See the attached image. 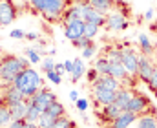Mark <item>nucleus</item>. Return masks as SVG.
I'll list each match as a JSON object with an SVG mask.
<instances>
[{
    "mask_svg": "<svg viewBox=\"0 0 157 128\" xmlns=\"http://www.w3.org/2000/svg\"><path fill=\"white\" fill-rule=\"evenodd\" d=\"M17 18V6L13 0H0V26H9Z\"/></svg>",
    "mask_w": 157,
    "mask_h": 128,
    "instance_id": "nucleus-10",
    "label": "nucleus"
},
{
    "mask_svg": "<svg viewBox=\"0 0 157 128\" xmlns=\"http://www.w3.org/2000/svg\"><path fill=\"white\" fill-rule=\"evenodd\" d=\"M71 44H73L77 49H84V48L91 46V44H93V41H91V39H88V37H80V39H77V41H73Z\"/></svg>",
    "mask_w": 157,
    "mask_h": 128,
    "instance_id": "nucleus-34",
    "label": "nucleus"
},
{
    "mask_svg": "<svg viewBox=\"0 0 157 128\" xmlns=\"http://www.w3.org/2000/svg\"><path fill=\"white\" fill-rule=\"evenodd\" d=\"M55 117H51L48 112H44L42 115L39 117V121H37V125H39V128H51L53 125H55Z\"/></svg>",
    "mask_w": 157,
    "mask_h": 128,
    "instance_id": "nucleus-29",
    "label": "nucleus"
},
{
    "mask_svg": "<svg viewBox=\"0 0 157 128\" xmlns=\"http://www.w3.org/2000/svg\"><path fill=\"white\" fill-rule=\"evenodd\" d=\"M70 99H71L73 103H77L78 99H80V97H78V91H77V90H71V91H70Z\"/></svg>",
    "mask_w": 157,
    "mask_h": 128,
    "instance_id": "nucleus-45",
    "label": "nucleus"
},
{
    "mask_svg": "<svg viewBox=\"0 0 157 128\" xmlns=\"http://www.w3.org/2000/svg\"><path fill=\"white\" fill-rule=\"evenodd\" d=\"M84 26H86L84 20H77V22H73V24H68V26L64 28L66 39H68L70 42H73V41H77L80 37H84Z\"/></svg>",
    "mask_w": 157,
    "mask_h": 128,
    "instance_id": "nucleus-15",
    "label": "nucleus"
},
{
    "mask_svg": "<svg viewBox=\"0 0 157 128\" xmlns=\"http://www.w3.org/2000/svg\"><path fill=\"white\" fill-rule=\"evenodd\" d=\"M13 84L24 93L26 99H29V97H33L39 91L40 88H44V81H42V77L39 75V72L29 66L28 70H24L22 73H18V77L15 79Z\"/></svg>",
    "mask_w": 157,
    "mask_h": 128,
    "instance_id": "nucleus-2",
    "label": "nucleus"
},
{
    "mask_svg": "<svg viewBox=\"0 0 157 128\" xmlns=\"http://www.w3.org/2000/svg\"><path fill=\"white\" fill-rule=\"evenodd\" d=\"M133 126L135 128H157V114L154 110H150V112L139 115Z\"/></svg>",
    "mask_w": 157,
    "mask_h": 128,
    "instance_id": "nucleus-19",
    "label": "nucleus"
},
{
    "mask_svg": "<svg viewBox=\"0 0 157 128\" xmlns=\"http://www.w3.org/2000/svg\"><path fill=\"white\" fill-rule=\"evenodd\" d=\"M66 0H48V6L44 9V18L49 22H59L66 11Z\"/></svg>",
    "mask_w": 157,
    "mask_h": 128,
    "instance_id": "nucleus-5",
    "label": "nucleus"
},
{
    "mask_svg": "<svg viewBox=\"0 0 157 128\" xmlns=\"http://www.w3.org/2000/svg\"><path fill=\"white\" fill-rule=\"evenodd\" d=\"M148 86H150L152 91H157V66H155V70H154V73H152V79H150Z\"/></svg>",
    "mask_w": 157,
    "mask_h": 128,
    "instance_id": "nucleus-41",
    "label": "nucleus"
},
{
    "mask_svg": "<svg viewBox=\"0 0 157 128\" xmlns=\"http://www.w3.org/2000/svg\"><path fill=\"white\" fill-rule=\"evenodd\" d=\"M55 60L51 59V57H46V59H42V62H40V68H42V72L44 73H48V72H53L55 70Z\"/></svg>",
    "mask_w": 157,
    "mask_h": 128,
    "instance_id": "nucleus-33",
    "label": "nucleus"
},
{
    "mask_svg": "<svg viewBox=\"0 0 157 128\" xmlns=\"http://www.w3.org/2000/svg\"><path fill=\"white\" fill-rule=\"evenodd\" d=\"M55 72H57V73H60V75H62V73H64V72H66V68H64V62H60V64H55Z\"/></svg>",
    "mask_w": 157,
    "mask_h": 128,
    "instance_id": "nucleus-46",
    "label": "nucleus"
},
{
    "mask_svg": "<svg viewBox=\"0 0 157 128\" xmlns=\"http://www.w3.org/2000/svg\"><path fill=\"white\" fill-rule=\"evenodd\" d=\"M46 112L51 115V117H55V119H59V117H64L66 115V108L59 103V101H55V103H51L48 108H46Z\"/></svg>",
    "mask_w": 157,
    "mask_h": 128,
    "instance_id": "nucleus-25",
    "label": "nucleus"
},
{
    "mask_svg": "<svg viewBox=\"0 0 157 128\" xmlns=\"http://www.w3.org/2000/svg\"><path fill=\"white\" fill-rule=\"evenodd\" d=\"M26 59L31 64H40L42 62V55L39 53V49H35V48H28L26 49Z\"/></svg>",
    "mask_w": 157,
    "mask_h": 128,
    "instance_id": "nucleus-30",
    "label": "nucleus"
},
{
    "mask_svg": "<svg viewBox=\"0 0 157 128\" xmlns=\"http://www.w3.org/2000/svg\"><path fill=\"white\" fill-rule=\"evenodd\" d=\"M144 18H146V20H152V18H154V9H152V7L144 13Z\"/></svg>",
    "mask_w": 157,
    "mask_h": 128,
    "instance_id": "nucleus-47",
    "label": "nucleus"
},
{
    "mask_svg": "<svg viewBox=\"0 0 157 128\" xmlns=\"http://www.w3.org/2000/svg\"><path fill=\"white\" fill-rule=\"evenodd\" d=\"M88 4H90L93 9H97L99 13L108 15V13L112 11V7L115 6V0H88Z\"/></svg>",
    "mask_w": 157,
    "mask_h": 128,
    "instance_id": "nucleus-21",
    "label": "nucleus"
},
{
    "mask_svg": "<svg viewBox=\"0 0 157 128\" xmlns=\"http://www.w3.org/2000/svg\"><path fill=\"white\" fill-rule=\"evenodd\" d=\"M51 128H77V125H75L71 119H68V117L64 115V117H59Z\"/></svg>",
    "mask_w": 157,
    "mask_h": 128,
    "instance_id": "nucleus-32",
    "label": "nucleus"
},
{
    "mask_svg": "<svg viewBox=\"0 0 157 128\" xmlns=\"http://www.w3.org/2000/svg\"><path fill=\"white\" fill-rule=\"evenodd\" d=\"M155 97H157V91H155Z\"/></svg>",
    "mask_w": 157,
    "mask_h": 128,
    "instance_id": "nucleus-52",
    "label": "nucleus"
},
{
    "mask_svg": "<svg viewBox=\"0 0 157 128\" xmlns=\"http://www.w3.org/2000/svg\"><path fill=\"white\" fill-rule=\"evenodd\" d=\"M24 123H26V121H11L7 128H22L24 126Z\"/></svg>",
    "mask_w": 157,
    "mask_h": 128,
    "instance_id": "nucleus-44",
    "label": "nucleus"
},
{
    "mask_svg": "<svg viewBox=\"0 0 157 128\" xmlns=\"http://www.w3.org/2000/svg\"><path fill=\"white\" fill-rule=\"evenodd\" d=\"M122 112H124V110L119 106L117 103H113V104L101 106V112H99L97 115H99V119H101V121H104V123H112V121H113L115 117H119Z\"/></svg>",
    "mask_w": 157,
    "mask_h": 128,
    "instance_id": "nucleus-13",
    "label": "nucleus"
},
{
    "mask_svg": "<svg viewBox=\"0 0 157 128\" xmlns=\"http://www.w3.org/2000/svg\"><path fill=\"white\" fill-rule=\"evenodd\" d=\"M28 103H29V110H28V117H26V121H28V123H37V121H39V117L46 112V110H44V108H40L37 103H33V99H31V97L28 99Z\"/></svg>",
    "mask_w": 157,
    "mask_h": 128,
    "instance_id": "nucleus-23",
    "label": "nucleus"
},
{
    "mask_svg": "<svg viewBox=\"0 0 157 128\" xmlns=\"http://www.w3.org/2000/svg\"><path fill=\"white\" fill-rule=\"evenodd\" d=\"M154 70H155V64H154V60L150 59V57H146V55H139V68H137V81H141V83H150V79H152V73H154Z\"/></svg>",
    "mask_w": 157,
    "mask_h": 128,
    "instance_id": "nucleus-7",
    "label": "nucleus"
},
{
    "mask_svg": "<svg viewBox=\"0 0 157 128\" xmlns=\"http://www.w3.org/2000/svg\"><path fill=\"white\" fill-rule=\"evenodd\" d=\"M128 26H130V22H128L126 15H122L119 11L106 15V28L110 31H124V29H128Z\"/></svg>",
    "mask_w": 157,
    "mask_h": 128,
    "instance_id": "nucleus-9",
    "label": "nucleus"
},
{
    "mask_svg": "<svg viewBox=\"0 0 157 128\" xmlns=\"http://www.w3.org/2000/svg\"><path fill=\"white\" fill-rule=\"evenodd\" d=\"M135 121H137V115L124 110L119 117H115V119L110 123V128H130V126L135 125Z\"/></svg>",
    "mask_w": 157,
    "mask_h": 128,
    "instance_id": "nucleus-16",
    "label": "nucleus"
},
{
    "mask_svg": "<svg viewBox=\"0 0 157 128\" xmlns=\"http://www.w3.org/2000/svg\"><path fill=\"white\" fill-rule=\"evenodd\" d=\"M110 62H121V48H106V55H104Z\"/></svg>",
    "mask_w": 157,
    "mask_h": 128,
    "instance_id": "nucleus-31",
    "label": "nucleus"
},
{
    "mask_svg": "<svg viewBox=\"0 0 157 128\" xmlns=\"http://www.w3.org/2000/svg\"><path fill=\"white\" fill-rule=\"evenodd\" d=\"M80 2H88V0H80Z\"/></svg>",
    "mask_w": 157,
    "mask_h": 128,
    "instance_id": "nucleus-51",
    "label": "nucleus"
},
{
    "mask_svg": "<svg viewBox=\"0 0 157 128\" xmlns=\"http://www.w3.org/2000/svg\"><path fill=\"white\" fill-rule=\"evenodd\" d=\"M93 68L99 72V75H110V60H108L104 55H102V57H99V59L95 60Z\"/></svg>",
    "mask_w": 157,
    "mask_h": 128,
    "instance_id": "nucleus-26",
    "label": "nucleus"
},
{
    "mask_svg": "<svg viewBox=\"0 0 157 128\" xmlns=\"http://www.w3.org/2000/svg\"><path fill=\"white\" fill-rule=\"evenodd\" d=\"M26 41H31V42L39 41V33H35V31H31V33H26Z\"/></svg>",
    "mask_w": 157,
    "mask_h": 128,
    "instance_id": "nucleus-42",
    "label": "nucleus"
},
{
    "mask_svg": "<svg viewBox=\"0 0 157 128\" xmlns=\"http://www.w3.org/2000/svg\"><path fill=\"white\" fill-rule=\"evenodd\" d=\"M55 53H57V49H49V51H48V55H49V57H53Z\"/></svg>",
    "mask_w": 157,
    "mask_h": 128,
    "instance_id": "nucleus-49",
    "label": "nucleus"
},
{
    "mask_svg": "<svg viewBox=\"0 0 157 128\" xmlns=\"http://www.w3.org/2000/svg\"><path fill=\"white\" fill-rule=\"evenodd\" d=\"M0 64H2V84L0 86H11L15 83V79L18 77V73H22L24 70H28L31 62L28 59H24V57L2 55Z\"/></svg>",
    "mask_w": 157,
    "mask_h": 128,
    "instance_id": "nucleus-1",
    "label": "nucleus"
},
{
    "mask_svg": "<svg viewBox=\"0 0 157 128\" xmlns=\"http://www.w3.org/2000/svg\"><path fill=\"white\" fill-rule=\"evenodd\" d=\"M11 121H13V115H11L9 106L0 103V128H7Z\"/></svg>",
    "mask_w": 157,
    "mask_h": 128,
    "instance_id": "nucleus-24",
    "label": "nucleus"
},
{
    "mask_svg": "<svg viewBox=\"0 0 157 128\" xmlns=\"http://www.w3.org/2000/svg\"><path fill=\"white\" fill-rule=\"evenodd\" d=\"M9 110H11L13 121H26L28 110H29V103H28V99H24V101H20V103H17V104H11Z\"/></svg>",
    "mask_w": 157,
    "mask_h": 128,
    "instance_id": "nucleus-18",
    "label": "nucleus"
},
{
    "mask_svg": "<svg viewBox=\"0 0 157 128\" xmlns=\"http://www.w3.org/2000/svg\"><path fill=\"white\" fill-rule=\"evenodd\" d=\"M93 88H102V90H110V91H119L122 88V83L112 77V75H99V79L93 83Z\"/></svg>",
    "mask_w": 157,
    "mask_h": 128,
    "instance_id": "nucleus-12",
    "label": "nucleus"
},
{
    "mask_svg": "<svg viewBox=\"0 0 157 128\" xmlns=\"http://www.w3.org/2000/svg\"><path fill=\"white\" fill-rule=\"evenodd\" d=\"M29 4H31V7H33L35 11L44 13V9H46V6H48V0H29Z\"/></svg>",
    "mask_w": 157,
    "mask_h": 128,
    "instance_id": "nucleus-35",
    "label": "nucleus"
},
{
    "mask_svg": "<svg viewBox=\"0 0 157 128\" xmlns=\"http://www.w3.org/2000/svg\"><path fill=\"white\" fill-rule=\"evenodd\" d=\"M86 79H88V83H90V84H93V83L99 79V72H97L95 68H90V70L86 72Z\"/></svg>",
    "mask_w": 157,
    "mask_h": 128,
    "instance_id": "nucleus-37",
    "label": "nucleus"
},
{
    "mask_svg": "<svg viewBox=\"0 0 157 128\" xmlns=\"http://www.w3.org/2000/svg\"><path fill=\"white\" fill-rule=\"evenodd\" d=\"M0 84H2V64H0Z\"/></svg>",
    "mask_w": 157,
    "mask_h": 128,
    "instance_id": "nucleus-50",
    "label": "nucleus"
},
{
    "mask_svg": "<svg viewBox=\"0 0 157 128\" xmlns=\"http://www.w3.org/2000/svg\"><path fill=\"white\" fill-rule=\"evenodd\" d=\"M60 20L64 22V28H66L68 24H73V22L80 20V2H77V4H70V6L66 7V11H64V15H62Z\"/></svg>",
    "mask_w": 157,
    "mask_h": 128,
    "instance_id": "nucleus-17",
    "label": "nucleus"
},
{
    "mask_svg": "<svg viewBox=\"0 0 157 128\" xmlns=\"http://www.w3.org/2000/svg\"><path fill=\"white\" fill-rule=\"evenodd\" d=\"M46 77H48L53 84H60V81H62V75H60V73H57L55 70H53V72H48V73H46Z\"/></svg>",
    "mask_w": 157,
    "mask_h": 128,
    "instance_id": "nucleus-38",
    "label": "nucleus"
},
{
    "mask_svg": "<svg viewBox=\"0 0 157 128\" xmlns=\"http://www.w3.org/2000/svg\"><path fill=\"white\" fill-rule=\"evenodd\" d=\"M137 42H139V48H141V53L143 55H146V57H152L154 55V44H152L150 37L146 33H139Z\"/></svg>",
    "mask_w": 157,
    "mask_h": 128,
    "instance_id": "nucleus-22",
    "label": "nucleus"
},
{
    "mask_svg": "<svg viewBox=\"0 0 157 128\" xmlns=\"http://www.w3.org/2000/svg\"><path fill=\"white\" fill-rule=\"evenodd\" d=\"M95 53H97V46H95V44H91V46H88V48H84V49H82V59H91Z\"/></svg>",
    "mask_w": 157,
    "mask_h": 128,
    "instance_id": "nucleus-36",
    "label": "nucleus"
},
{
    "mask_svg": "<svg viewBox=\"0 0 157 128\" xmlns=\"http://www.w3.org/2000/svg\"><path fill=\"white\" fill-rule=\"evenodd\" d=\"M133 93H135V91H133L130 86H122V88L117 91V101H115V103H117L122 110H126V106H128V103L132 101Z\"/></svg>",
    "mask_w": 157,
    "mask_h": 128,
    "instance_id": "nucleus-20",
    "label": "nucleus"
},
{
    "mask_svg": "<svg viewBox=\"0 0 157 128\" xmlns=\"http://www.w3.org/2000/svg\"><path fill=\"white\" fill-rule=\"evenodd\" d=\"M22 128H39V125H37V123H28V121H26Z\"/></svg>",
    "mask_w": 157,
    "mask_h": 128,
    "instance_id": "nucleus-48",
    "label": "nucleus"
},
{
    "mask_svg": "<svg viewBox=\"0 0 157 128\" xmlns=\"http://www.w3.org/2000/svg\"><path fill=\"white\" fill-rule=\"evenodd\" d=\"M91 97H93L95 104L106 106V104H113L117 101V91H110V90H102V88H93L91 86Z\"/></svg>",
    "mask_w": 157,
    "mask_h": 128,
    "instance_id": "nucleus-11",
    "label": "nucleus"
},
{
    "mask_svg": "<svg viewBox=\"0 0 157 128\" xmlns=\"http://www.w3.org/2000/svg\"><path fill=\"white\" fill-rule=\"evenodd\" d=\"M73 66H75V62H73V60H66V62H64V68H66V72H68V73H71V72H73Z\"/></svg>",
    "mask_w": 157,
    "mask_h": 128,
    "instance_id": "nucleus-43",
    "label": "nucleus"
},
{
    "mask_svg": "<svg viewBox=\"0 0 157 128\" xmlns=\"http://www.w3.org/2000/svg\"><path fill=\"white\" fill-rule=\"evenodd\" d=\"M121 62L124 64L126 72L130 77L137 79V68H139V55L135 53V49H132L130 46L121 48Z\"/></svg>",
    "mask_w": 157,
    "mask_h": 128,
    "instance_id": "nucleus-3",
    "label": "nucleus"
},
{
    "mask_svg": "<svg viewBox=\"0 0 157 128\" xmlns=\"http://www.w3.org/2000/svg\"><path fill=\"white\" fill-rule=\"evenodd\" d=\"M73 62H75V66H73V72H71V81L77 83L78 79L86 73V66L82 64V59H75Z\"/></svg>",
    "mask_w": 157,
    "mask_h": 128,
    "instance_id": "nucleus-27",
    "label": "nucleus"
},
{
    "mask_svg": "<svg viewBox=\"0 0 157 128\" xmlns=\"http://www.w3.org/2000/svg\"><path fill=\"white\" fill-rule=\"evenodd\" d=\"M80 20L84 22H93L97 26H106V15L99 13L97 9H93L88 2H80Z\"/></svg>",
    "mask_w": 157,
    "mask_h": 128,
    "instance_id": "nucleus-6",
    "label": "nucleus"
},
{
    "mask_svg": "<svg viewBox=\"0 0 157 128\" xmlns=\"http://www.w3.org/2000/svg\"><path fill=\"white\" fill-rule=\"evenodd\" d=\"M31 99H33V103H37L40 108H44V110H46L51 103H55V101H57L55 93H53L51 90H48V88H40L39 91L31 97Z\"/></svg>",
    "mask_w": 157,
    "mask_h": 128,
    "instance_id": "nucleus-14",
    "label": "nucleus"
},
{
    "mask_svg": "<svg viewBox=\"0 0 157 128\" xmlns=\"http://www.w3.org/2000/svg\"><path fill=\"white\" fill-rule=\"evenodd\" d=\"M9 37L20 41V39H26V33H24L22 29H11V31H9Z\"/></svg>",
    "mask_w": 157,
    "mask_h": 128,
    "instance_id": "nucleus-40",
    "label": "nucleus"
},
{
    "mask_svg": "<svg viewBox=\"0 0 157 128\" xmlns=\"http://www.w3.org/2000/svg\"><path fill=\"white\" fill-rule=\"evenodd\" d=\"M150 110H152L150 99H148L144 93H139V91L133 93L132 101H130L128 106H126V112H132V114H135L137 117L143 115V114H146V112H150Z\"/></svg>",
    "mask_w": 157,
    "mask_h": 128,
    "instance_id": "nucleus-4",
    "label": "nucleus"
},
{
    "mask_svg": "<svg viewBox=\"0 0 157 128\" xmlns=\"http://www.w3.org/2000/svg\"><path fill=\"white\" fill-rule=\"evenodd\" d=\"M0 103L2 104H7V106H11V104H17V103H20V101H24L26 97H24V93L17 88L15 84L11 86H0Z\"/></svg>",
    "mask_w": 157,
    "mask_h": 128,
    "instance_id": "nucleus-8",
    "label": "nucleus"
},
{
    "mask_svg": "<svg viewBox=\"0 0 157 128\" xmlns=\"http://www.w3.org/2000/svg\"><path fill=\"white\" fill-rule=\"evenodd\" d=\"M99 29H101V26H97L93 22H86V26H84V37H88V39L93 41L99 35Z\"/></svg>",
    "mask_w": 157,
    "mask_h": 128,
    "instance_id": "nucleus-28",
    "label": "nucleus"
},
{
    "mask_svg": "<svg viewBox=\"0 0 157 128\" xmlns=\"http://www.w3.org/2000/svg\"><path fill=\"white\" fill-rule=\"evenodd\" d=\"M75 106H77V110L80 114H84V112L88 110V99H82V97H80L77 103H75Z\"/></svg>",
    "mask_w": 157,
    "mask_h": 128,
    "instance_id": "nucleus-39",
    "label": "nucleus"
}]
</instances>
